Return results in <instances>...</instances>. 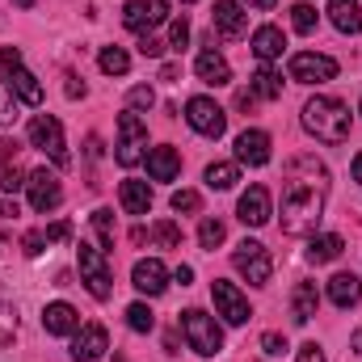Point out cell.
Segmentation results:
<instances>
[{"label": "cell", "instance_id": "1", "mask_svg": "<svg viewBox=\"0 0 362 362\" xmlns=\"http://www.w3.org/2000/svg\"><path fill=\"white\" fill-rule=\"evenodd\" d=\"M329 185H333L329 169L316 156H308V152L291 156V165L282 173V232L286 236H308L320 223Z\"/></svg>", "mask_w": 362, "mask_h": 362}, {"label": "cell", "instance_id": "2", "mask_svg": "<svg viewBox=\"0 0 362 362\" xmlns=\"http://www.w3.org/2000/svg\"><path fill=\"white\" fill-rule=\"evenodd\" d=\"M303 127L320 144H346L350 139V105L337 97H312L303 105Z\"/></svg>", "mask_w": 362, "mask_h": 362}, {"label": "cell", "instance_id": "3", "mask_svg": "<svg viewBox=\"0 0 362 362\" xmlns=\"http://www.w3.org/2000/svg\"><path fill=\"white\" fill-rule=\"evenodd\" d=\"M181 333H185L189 350H194V354H202V358H211V354H219V350H223V333H219V325H215L202 308L181 312Z\"/></svg>", "mask_w": 362, "mask_h": 362}, {"label": "cell", "instance_id": "4", "mask_svg": "<svg viewBox=\"0 0 362 362\" xmlns=\"http://www.w3.org/2000/svg\"><path fill=\"white\" fill-rule=\"evenodd\" d=\"M76 262H81V282L89 286L93 299H110L114 295V274L105 266V253L97 245H89V240H81L76 245Z\"/></svg>", "mask_w": 362, "mask_h": 362}, {"label": "cell", "instance_id": "5", "mask_svg": "<svg viewBox=\"0 0 362 362\" xmlns=\"http://www.w3.org/2000/svg\"><path fill=\"white\" fill-rule=\"evenodd\" d=\"M25 135H30V144H34L38 152H47L59 169L68 165V144H64V127H59V118H51V114H34L30 127H25Z\"/></svg>", "mask_w": 362, "mask_h": 362}, {"label": "cell", "instance_id": "6", "mask_svg": "<svg viewBox=\"0 0 362 362\" xmlns=\"http://www.w3.org/2000/svg\"><path fill=\"white\" fill-rule=\"evenodd\" d=\"M144 148H148V127H144V118L135 114V110H127V114H118V165L122 169H131V165H139L144 160Z\"/></svg>", "mask_w": 362, "mask_h": 362}, {"label": "cell", "instance_id": "7", "mask_svg": "<svg viewBox=\"0 0 362 362\" xmlns=\"http://www.w3.org/2000/svg\"><path fill=\"white\" fill-rule=\"evenodd\" d=\"M0 68L8 72V81H13V97H17V101H25V105H42V85H38V76L21 64V51H17V47H0Z\"/></svg>", "mask_w": 362, "mask_h": 362}, {"label": "cell", "instance_id": "8", "mask_svg": "<svg viewBox=\"0 0 362 362\" xmlns=\"http://www.w3.org/2000/svg\"><path fill=\"white\" fill-rule=\"evenodd\" d=\"M232 266L245 274L253 286H266L274 274V262H270V249L262 245V240H240L236 245V253H232Z\"/></svg>", "mask_w": 362, "mask_h": 362}, {"label": "cell", "instance_id": "9", "mask_svg": "<svg viewBox=\"0 0 362 362\" xmlns=\"http://www.w3.org/2000/svg\"><path fill=\"white\" fill-rule=\"evenodd\" d=\"M185 122H189L198 135H206V139H219V135L228 131V114H223V105H215L211 97H189V101H185Z\"/></svg>", "mask_w": 362, "mask_h": 362}, {"label": "cell", "instance_id": "10", "mask_svg": "<svg viewBox=\"0 0 362 362\" xmlns=\"http://www.w3.org/2000/svg\"><path fill=\"white\" fill-rule=\"evenodd\" d=\"M165 17H169V0H127V8H122V25L139 38L152 34Z\"/></svg>", "mask_w": 362, "mask_h": 362}, {"label": "cell", "instance_id": "11", "mask_svg": "<svg viewBox=\"0 0 362 362\" xmlns=\"http://www.w3.org/2000/svg\"><path fill=\"white\" fill-rule=\"evenodd\" d=\"M333 76H337V59L316 55V51L291 55V81H299V85H325V81H333Z\"/></svg>", "mask_w": 362, "mask_h": 362}, {"label": "cell", "instance_id": "12", "mask_svg": "<svg viewBox=\"0 0 362 362\" xmlns=\"http://www.w3.org/2000/svg\"><path fill=\"white\" fill-rule=\"evenodd\" d=\"M25 194H30V206L42 211V215L64 202V185H59V177H55L51 169H34V173L25 177Z\"/></svg>", "mask_w": 362, "mask_h": 362}, {"label": "cell", "instance_id": "13", "mask_svg": "<svg viewBox=\"0 0 362 362\" xmlns=\"http://www.w3.org/2000/svg\"><path fill=\"white\" fill-rule=\"evenodd\" d=\"M211 299H215V312H219L228 325H245V320H249V299L240 295L236 282L215 278V282H211Z\"/></svg>", "mask_w": 362, "mask_h": 362}, {"label": "cell", "instance_id": "14", "mask_svg": "<svg viewBox=\"0 0 362 362\" xmlns=\"http://www.w3.org/2000/svg\"><path fill=\"white\" fill-rule=\"evenodd\" d=\"M236 215H240L245 228L270 223V189H266V185H249V189L240 194V202H236Z\"/></svg>", "mask_w": 362, "mask_h": 362}, {"label": "cell", "instance_id": "15", "mask_svg": "<svg viewBox=\"0 0 362 362\" xmlns=\"http://www.w3.org/2000/svg\"><path fill=\"white\" fill-rule=\"evenodd\" d=\"M105 350H110L105 325H85V329H76V337H72V358L76 362H97Z\"/></svg>", "mask_w": 362, "mask_h": 362}, {"label": "cell", "instance_id": "16", "mask_svg": "<svg viewBox=\"0 0 362 362\" xmlns=\"http://www.w3.org/2000/svg\"><path fill=\"white\" fill-rule=\"evenodd\" d=\"M236 160L249 165V169L270 165V135L266 131H240L236 135Z\"/></svg>", "mask_w": 362, "mask_h": 362}, {"label": "cell", "instance_id": "17", "mask_svg": "<svg viewBox=\"0 0 362 362\" xmlns=\"http://www.w3.org/2000/svg\"><path fill=\"white\" fill-rule=\"evenodd\" d=\"M131 282H135L139 295H165V286H169V270H165V262L148 257V262H135Z\"/></svg>", "mask_w": 362, "mask_h": 362}, {"label": "cell", "instance_id": "18", "mask_svg": "<svg viewBox=\"0 0 362 362\" xmlns=\"http://www.w3.org/2000/svg\"><path fill=\"white\" fill-rule=\"evenodd\" d=\"M215 30H219L223 38H245L249 13L240 8V0H215Z\"/></svg>", "mask_w": 362, "mask_h": 362}, {"label": "cell", "instance_id": "19", "mask_svg": "<svg viewBox=\"0 0 362 362\" xmlns=\"http://www.w3.org/2000/svg\"><path fill=\"white\" fill-rule=\"evenodd\" d=\"M42 329L51 333V337H68V333H76L81 329V316H76V308L72 303H47L42 308Z\"/></svg>", "mask_w": 362, "mask_h": 362}, {"label": "cell", "instance_id": "20", "mask_svg": "<svg viewBox=\"0 0 362 362\" xmlns=\"http://www.w3.org/2000/svg\"><path fill=\"white\" fill-rule=\"evenodd\" d=\"M194 72H198L202 85H228V81H232V68H228V59H223L215 47H206V51L194 59Z\"/></svg>", "mask_w": 362, "mask_h": 362}, {"label": "cell", "instance_id": "21", "mask_svg": "<svg viewBox=\"0 0 362 362\" xmlns=\"http://www.w3.org/2000/svg\"><path fill=\"white\" fill-rule=\"evenodd\" d=\"M118 202H122L127 215H148V211H152V189H148V181L127 177L118 185Z\"/></svg>", "mask_w": 362, "mask_h": 362}, {"label": "cell", "instance_id": "22", "mask_svg": "<svg viewBox=\"0 0 362 362\" xmlns=\"http://www.w3.org/2000/svg\"><path fill=\"white\" fill-rule=\"evenodd\" d=\"M181 173V156H177V148H152L148 152V177L152 181H173Z\"/></svg>", "mask_w": 362, "mask_h": 362}, {"label": "cell", "instance_id": "23", "mask_svg": "<svg viewBox=\"0 0 362 362\" xmlns=\"http://www.w3.org/2000/svg\"><path fill=\"white\" fill-rule=\"evenodd\" d=\"M329 299H333L337 308H354V303L362 299V278L354 270L350 274H333V278H329Z\"/></svg>", "mask_w": 362, "mask_h": 362}, {"label": "cell", "instance_id": "24", "mask_svg": "<svg viewBox=\"0 0 362 362\" xmlns=\"http://www.w3.org/2000/svg\"><path fill=\"white\" fill-rule=\"evenodd\" d=\"M0 189L4 194L25 189V173L17 169V144H0Z\"/></svg>", "mask_w": 362, "mask_h": 362}, {"label": "cell", "instance_id": "25", "mask_svg": "<svg viewBox=\"0 0 362 362\" xmlns=\"http://www.w3.org/2000/svg\"><path fill=\"white\" fill-rule=\"evenodd\" d=\"M329 21L341 34H362V8L358 0H329Z\"/></svg>", "mask_w": 362, "mask_h": 362}, {"label": "cell", "instance_id": "26", "mask_svg": "<svg viewBox=\"0 0 362 362\" xmlns=\"http://www.w3.org/2000/svg\"><path fill=\"white\" fill-rule=\"evenodd\" d=\"M286 51V38H282V30L278 25H262L257 34H253V55L262 59V64H270Z\"/></svg>", "mask_w": 362, "mask_h": 362}, {"label": "cell", "instance_id": "27", "mask_svg": "<svg viewBox=\"0 0 362 362\" xmlns=\"http://www.w3.org/2000/svg\"><path fill=\"white\" fill-rule=\"evenodd\" d=\"M316 308H320V291H316V282H299L295 295H291V312H295V320L308 325V320L316 316Z\"/></svg>", "mask_w": 362, "mask_h": 362}, {"label": "cell", "instance_id": "28", "mask_svg": "<svg viewBox=\"0 0 362 362\" xmlns=\"http://www.w3.org/2000/svg\"><path fill=\"white\" fill-rule=\"evenodd\" d=\"M341 249H346V240H341V236H333V232H329V236H312V240H308V262H312V266L337 262V257H341Z\"/></svg>", "mask_w": 362, "mask_h": 362}, {"label": "cell", "instance_id": "29", "mask_svg": "<svg viewBox=\"0 0 362 362\" xmlns=\"http://www.w3.org/2000/svg\"><path fill=\"white\" fill-rule=\"evenodd\" d=\"M249 89L257 93V97H266V101H278V97H282V76L274 72L270 64H262V68L253 72V85H249Z\"/></svg>", "mask_w": 362, "mask_h": 362}, {"label": "cell", "instance_id": "30", "mask_svg": "<svg viewBox=\"0 0 362 362\" xmlns=\"http://www.w3.org/2000/svg\"><path fill=\"white\" fill-rule=\"evenodd\" d=\"M97 64H101L105 76H127V72H131V55H127L122 47H101V59H97Z\"/></svg>", "mask_w": 362, "mask_h": 362}, {"label": "cell", "instance_id": "31", "mask_svg": "<svg viewBox=\"0 0 362 362\" xmlns=\"http://www.w3.org/2000/svg\"><path fill=\"white\" fill-rule=\"evenodd\" d=\"M236 181H240V173H236V165H223V160L206 165V185H211V189H232Z\"/></svg>", "mask_w": 362, "mask_h": 362}, {"label": "cell", "instance_id": "32", "mask_svg": "<svg viewBox=\"0 0 362 362\" xmlns=\"http://www.w3.org/2000/svg\"><path fill=\"white\" fill-rule=\"evenodd\" d=\"M93 232H97V240H101V253H105V249H114V215H110L105 206H97V211H93Z\"/></svg>", "mask_w": 362, "mask_h": 362}, {"label": "cell", "instance_id": "33", "mask_svg": "<svg viewBox=\"0 0 362 362\" xmlns=\"http://www.w3.org/2000/svg\"><path fill=\"white\" fill-rule=\"evenodd\" d=\"M223 236H228V228H223V219H202V228H198V245L202 249H219L223 245Z\"/></svg>", "mask_w": 362, "mask_h": 362}, {"label": "cell", "instance_id": "34", "mask_svg": "<svg viewBox=\"0 0 362 362\" xmlns=\"http://www.w3.org/2000/svg\"><path fill=\"white\" fill-rule=\"evenodd\" d=\"M127 325H131L135 333H152V329H156V316H152L148 303H131V308H127Z\"/></svg>", "mask_w": 362, "mask_h": 362}, {"label": "cell", "instance_id": "35", "mask_svg": "<svg viewBox=\"0 0 362 362\" xmlns=\"http://www.w3.org/2000/svg\"><path fill=\"white\" fill-rule=\"evenodd\" d=\"M13 337H17V308L0 299V350H4Z\"/></svg>", "mask_w": 362, "mask_h": 362}, {"label": "cell", "instance_id": "36", "mask_svg": "<svg viewBox=\"0 0 362 362\" xmlns=\"http://www.w3.org/2000/svg\"><path fill=\"white\" fill-rule=\"evenodd\" d=\"M291 25H295V30H299V34H312V30H316V8H312V4H303V0H299V4H295V8H291Z\"/></svg>", "mask_w": 362, "mask_h": 362}, {"label": "cell", "instance_id": "37", "mask_svg": "<svg viewBox=\"0 0 362 362\" xmlns=\"http://www.w3.org/2000/svg\"><path fill=\"white\" fill-rule=\"evenodd\" d=\"M156 105V93L148 89V85H135V89L127 93V110H152Z\"/></svg>", "mask_w": 362, "mask_h": 362}, {"label": "cell", "instance_id": "38", "mask_svg": "<svg viewBox=\"0 0 362 362\" xmlns=\"http://www.w3.org/2000/svg\"><path fill=\"white\" fill-rule=\"evenodd\" d=\"M152 236H156L165 249H181V228H177V223H169V219H165V223H156V228H152Z\"/></svg>", "mask_w": 362, "mask_h": 362}, {"label": "cell", "instance_id": "39", "mask_svg": "<svg viewBox=\"0 0 362 362\" xmlns=\"http://www.w3.org/2000/svg\"><path fill=\"white\" fill-rule=\"evenodd\" d=\"M17 118V97H13V89L0 81V127H8Z\"/></svg>", "mask_w": 362, "mask_h": 362}, {"label": "cell", "instance_id": "40", "mask_svg": "<svg viewBox=\"0 0 362 362\" xmlns=\"http://www.w3.org/2000/svg\"><path fill=\"white\" fill-rule=\"evenodd\" d=\"M185 42H189V21H185V17H173V25H169V47L181 51Z\"/></svg>", "mask_w": 362, "mask_h": 362}, {"label": "cell", "instance_id": "41", "mask_svg": "<svg viewBox=\"0 0 362 362\" xmlns=\"http://www.w3.org/2000/svg\"><path fill=\"white\" fill-rule=\"evenodd\" d=\"M198 206H202V198H198V194H194V189H177V194H173V211H185V215H189V211H198Z\"/></svg>", "mask_w": 362, "mask_h": 362}, {"label": "cell", "instance_id": "42", "mask_svg": "<svg viewBox=\"0 0 362 362\" xmlns=\"http://www.w3.org/2000/svg\"><path fill=\"white\" fill-rule=\"evenodd\" d=\"M139 51H144L148 59H160V55L169 51V42H160V38H152V34H144V38H139Z\"/></svg>", "mask_w": 362, "mask_h": 362}, {"label": "cell", "instance_id": "43", "mask_svg": "<svg viewBox=\"0 0 362 362\" xmlns=\"http://www.w3.org/2000/svg\"><path fill=\"white\" fill-rule=\"evenodd\" d=\"M47 245H51V240H47V232H25V240H21V249H25L30 257H38Z\"/></svg>", "mask_w": 362, "mask_h": 362}, {"label": "cell", "instance_id": "44", "mask_svg": "<svg viewBox=\"0 0 362 362\" xmlns=\"http://www.w3.org/2000/svg\"><path fill=\"white\" fill-rule=\"evenodd\" d=\"M262 350H266L270 358H282V354H286V337H282V333H266V337H262Z\"/></svg>", "mask_w": 362, "mask_h": 362}, {"label": "cell", "instance_id": "45", "mask_svg": "<svg viewBox=\"0 0 362 362\" xmlns=\"http://www.w3.org/2000/svg\"><path fill=\"white\" fill-rule=\"evenodd\" d=\"M295 362H325V350L316 341H308V346H299V358Z\"/></svg>", "mask_w": 362, "mask_h": 362}, {"label": "cell", "instance_id": "46", "mask_svg": "<svg viewBox=\"0 0 362 362\" xmlns=\"http://www.w3.org/2000/svg\"><path fill=\"white\" fill-rule=\"evenodd\" d=\"M68 236H72V223L68 219H59V223L47 228V240H68Z\"/></svg>", "mask_w": 362, "mask_h": 362}, {"label": "cell", "instance_id": "47", "mask_svg": "<svg viewBox=\"0 0 362 362\" xmlns=\"http://www.w3.org/2000/svg\"><path fill=\"white\" fill-rule=\"evenodd\" d=\"M253 101H257V93H253V89H240V93H236V110H253Z\"/></svg>", "mask_w": 362, "mask_h": 362}, {"label": "cell", "instance_id": "48", "mask_svg": "<svg viewBox=\"0 0 362 362\" xmlns=\"http://www.w3.org/2000/svg\"><path fill=\"white\" fill-rule=\"evenodd\" d=\"M173 278H177L181 286H189V282H194V270H189V266H177V274H173Z\"/></svg>", "mask_w": 362, "mask_h": 362}, {"label": "cell", "instance_id": "49", "mask_svg": "<svg viewBox=\"0 0 362 362\" xmlns=\"http://www.w3.org/2000/svg\"><path fill=\"white\" fill-rule=\"evenodd\" d=\"M68 97H85V85L76 76H68Z\"/></svg>", "mask_w": 362, "mask_h": 362}, {"label": "cell", "instance_id": "50", "mask_svg": "<svg viewBox=\"0 0 362 362\" xmlns=\"http://www.w3.org/2000/svg\"><path fill=\"white\" fill-rule=\"evenodd\" d=\"M160 81H177V64H165L160 68Z\"/></svg>", "mask_w": 362, "mask_h": 362}, {"label": "cell", "instance_id": "51", "mask_svg": "<svg viewBox=\"0 0 362 362\" xmlns=\"http://www.w3.org/2000/svg\"><path fill=\"white\" fill-rule=\"evenodd\" d=\"M165 354H181V350H177V337H173V333H165Z\"/></svg>", "mask_w": 362, "mask_h": 362}, {"label": "cell", "instance_id": "52", "mask_svg": "<svg viewBox=\"0 0 362 362\" xmlns=\"http://www.w3.org/2000/svg\"><path fill=\"white\" fill-rule=\"evenodd\" d=\"M8 215H17V206H13V202H4V198H0V219H8Z\"/></svg>", "mask_w": 362, "mask_h": 362}, {"label": "cell", "instance_id": "53", "mask_svg": "<svg viewBox=\"0 0 362 362\" xmlns=\"http://www.w3.org/2000/svg\"><path fill=\"white\" fill-rule=\"evenodd\" d=\"M245 4H253V8H262V13H266V8H274V4H278V0H245Z\"/></svg>", "mask_w": 362, "mask_h": 362}, {"label": "cell", "instance_id": "54", "mask_svg": "<svg viewBox=\"0 0 362 362\" xmlns=\"http://www.w3.org/2000/svg\"><path fill=\"white\" fill-rule=\"evenodd\" d=\"M350 169H354V181H358V185H362V152H358V156H354V165H350Z\"/></svg>", "mask_w": 362, "mask_h": 362}, {"label": "cell", "instance_id": "55", "mask_svg": "<svg viewBox=\"0 0 362 362\" xmlns=\"http://www.w3.org/2000/svg\"><path fill=\"white\" fill-rule=\"evenodd\" d=\"M354 354H362V329L354 333Z\"/></svg>", "mask_w": 362, "mask_h": 362}, {"label": "cell", "instance_id": "56", "mask_svg": "<svg viewBox=\"0 0 362 362\" xmlns=\"http://www.w3.org/2000/svg\"><path fill=\"white\" fill-rule=\"evenodd\" d=\"M17 8H34V0H17Z\"/></svg>", "mask_w": 362, "mask_h": 362}, {"label": "cell", "instance_id": "57", "mask_svg": "<svg viewBox=\"0 0 362 362\" xmlns=\"http://www.w3.org/2000/svg\"><path fill=\"white\" fill-rule=\"evenodd\" d=\"M181 4H194V0H181Z\"/></svg>", "mask_w": 362, "mask_h": 362}, {"label": "cell", "instance_id": "58", "mask_svg": "<svg viewBox=\"0 0 362 362\" xmlns=\"http://www.w3.org/2000/svg\"><path fill=\"white\" fill-rule=\"evenodd\" d=\"M114 362H127V358H114Z\"/></svg>", "mask_w": 362, "mask_h": 362}]
</instances>
